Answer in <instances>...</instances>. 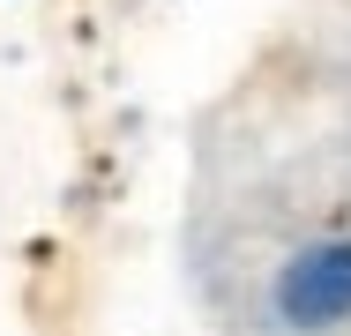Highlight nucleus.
Wrapping results in <instances>:
<instances>
[{
    "label": "nucleus",
    "mask_w": 351,
    "mask_h": 336,
    "mask_svg": "<svg viewBox=\"0 0 351 336\" xmlns=\"http://www.w3.org/2000/svg\"><path fill=\"white\" fill-rule=\"evenodd\" d=\"M277 314L291 329H337L351 322V239L337 247H306L277 276Z\"/></svg>",
    "instance_id": "f257e3e1"
}]
</instances>
